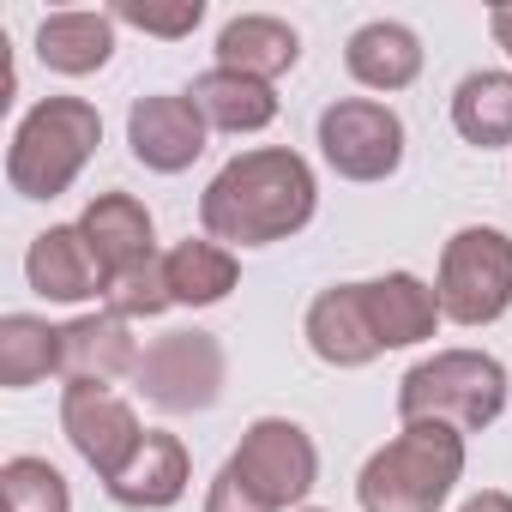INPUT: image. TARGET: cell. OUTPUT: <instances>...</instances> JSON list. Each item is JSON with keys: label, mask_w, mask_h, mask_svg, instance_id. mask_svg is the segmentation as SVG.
Here are the masks:
<instances>
[{"label": "cell", "mask_w": 512, "mask_h": 512, "mask_svg": "<svg viewBox=\"0 0 512 512\" xmlns=\"http://www.w3.org/2000/svg\"><path fill=\"white\" fill-rule=\"evenodd\" d=\"M314 205H320V181L302 151L253 145L211 175V187L199 193V223L223 247H272L302 235L314 223Z\"/></svg>", "instance_id": "1"}, {"label": "cell", "mask_w": 512, "mask_h": 512, "mask_svg": "<svg viewBox=\"0 0 512 512\" xmlns=\"http://www.w3.org/2000/svg\"><path fill=\"white\" fill-rule=\"evenodd\" d=\"M464 476V434L446 422H404L356 476L362 512H440Z\"/></svg>", "instance_id": "2"}, {"label": "cell", "mask_w": 512, "mask_h": 512, "mask_svg": "<svg viewBox=\"0 0 512 512\" xmlns=\"http://www.w3.org/2000/svg\"><path fill=\"white\" fill-rule=\"evenodd\" d=\"M97 145H103L97 103H85V97H43L19 121V133L7 145V181H13L19 199H61L85 175Z\"/></svg>", "instance_id": "3"}, {"label": "cell", "mask_w": 512, "mask_h": 512, "mask_svg": "<svg viewBox=\"0 0 512 512\" xmlns=\"http://www.w3.org/2000/svg\"><path fill=\"white\" fill-rule=\"evenodd\" d=\"M506 410V368L488 350H434L398 380L404 422H446L458 434H482Z\"/></svg>", "instance_id": "4"}, {"label": "cell", "mask_w": 512, "mask_h": 512, "mask_svg": "<svg viewBox=\"0 0 512 512\" xmlns=\"http://www.w3.org/2000/svg\"><path fill=\"white\" fill-rule=\"evenodd\" d=\"M440 314L452 326H494L512 308V235L470 223L440 247V278H434Z\"/></svg>", "instance_id": "5"}, {"label": "cell", "mask_w": 512, "mask_h": 512, "mask_svg": "<svg viewBox=\"0 0 512 512\" xmlns=\"http://www.w3.org/2000/svg\"><path fill=\"white\" fill-rule=\"evenodd\" d=\"M229 470L260 494L272 512H284V506H302L308 494H314V482H320V452H314V440H308V428L302 422H290V416H260L247 434H241V446L229 452Z\"/></svg>", "instance_id": "6"}, {"label": "cell", "mask_w": 512, "mask_h": 512, "mask_svg": "<svg viewBox=\"0 0 512 512\" xmlns=\"http://www.w3.org/2000/svg\"><path fill=\"white\" fill-rule=\"evenodd\" d=\"M223 344L211 332H163L145 356H139V392L163 410V416H193V410H211L223 398Z\"/></svg>", "instance_id": "7"}, {"label": "cell", "mask_w": 512, "mask_h": 512, "mask_svg": "<svg viewBox=\"0 0 512 512\" xmlns=\"http://www.w3.org/2000/svg\"><path fill=\"white\" fill-rule=\"evenodd\" d=\"M320 157L344 181H386L404 163V121L392 103L338 97L320 109Z\"/></svg>", "instance_id": "8"}, {"label": "cell", "mask_w": 512, "mask_h": 512, "mask_svg": "<svg viewBox=\"0 0 512 512\" xmlns=\"http://www.w3.org/2000/svg\"><path fill=\"white\" fill-rule=\"evenodd\" d=\"M61 428H67L73 452H79L103 482H109V476L139 452V440H145L133 404L115 398L109 386H67V392H61Z\"/></svg>", "instance_id": "9"}, {"label": "cell", "mask_w": 512, "mask_h": 512, "mask_svg": "<svg viewBox=\"0 0 512 512\" xmlns=\"http://www.w3.org/2000/svg\"><path fill=\"white\" fill-rule=\"evenodd\" d=\"M205 139H211V127H205V115L193 109L187 91H157V97H139L127 109V145H133V157L151 175L193 169L199 151H205Z\"/></svg>", "instance_id": "10"}, {"label": "cell", "mask_w": 512, "mask_h": 512, "mask_svg": "<svg viewBox=\"0 0 512 512\" xmlns=\"http://www.w3.org/2000/svg\"><path fill=\"white\" fill-rule=\"evenodd\" d=\"M25 278L43 302H91L109 290V272L97 266L91 241L79 235V223H49L31 253H25Z\"/></svg>", "instance_id": "11"}, {"label": "cell", "mask_w": 512, "mask_h": 512, "mask_svg": "<svg viewBox=\"0 0 512 512\" xmlns=\"http://www.w3.org/2000/svg\"><path fill=\"white\" fill-rule=\"evenodd\" d=\"M308 350L326 362V368H368L380 356V338H374V320H368V296L362 284H332L308 302Z\"/></svg>", "instance_id": "12"}, {"label": "cell", "mask_w": 512, "mask_h": 512, "mask_svg": "<svg viewBox=\"0 0 512 512\" xmlns=\"http://www.w3.org/2000/svg\"><path fill=\"white\" fill-rule=\"evenodd\" d=\"M139 338L127 332V320L103 314H79L61 326V380L67 386H109L121 374H139Z\"/></svg>", "instance_id": "13"}, {"label": "cell", "mask_w": 512, "mask_h": 512, "mask_svg": "<svg viewBox=\"0 0 512 512\" xmlns=\"http://www.w3.org/2000/svg\"><path fill=\"white\" fill-rule=\"evenodd\" d=\"M187 476H193V458L181 446V434H163V428H145L139 452L109 476V500L133 506V512H163L187 494Z\"/></svg>", "instance_id": "14"}, {"label": "cell", "mask_w": 512, "mask_h": 512, "mask_svg": "<svg viewBox=\"0 0 512 512\" xmlns=\"http://www.w3.org/2000/svg\"><path fill=\"white\" fill-rule=\"evenodd\" d=\"M79 235L91 241L97 266H103L109 278H121V272H133V266H145V260H157V223H151V211H145L133 193H97V199L85 205V217H79Z\"/></svg>", "instance_id": "15"}, {"label": "cell", "mask_w": 512, "mask_h": 512, "mask_svg": "<svg viewBox=\"0 0 512 512\" xmlns=\"http://www.w3.org/2000/svg\"><path fill=\"white\" fill-rule=\"evenodd\" d=\"M362 296H368V320H374L380 350H410V344L434 338V326L446 320L440 314V296L416 272H386V278L362 284Z\"/></svg>", "instance_id": "16"}, {"label": "cell", "mask_w": 512, "mask_h": 512, "mask_svg": "<svg viewBox=\"0 0 512 512\" xmlns=\"http://www.w3.org/2000/svg\"><path fill=\"white\" fill-rule=\"evenodd\" d=\"M302 61V37L290 19H272V13H241L217 31V67L229 73H247V79H284L290 67Z\"/></svg>", "instance_id": "17"}, {"label": "cell", "mask_w": 512, "mask_h": 512, "mask_svg": "<svg viewBox=\"0 0 512 512\" xmlns=\"http://www.w3.org/2000/svg\"><path fill=\"white\" fill-rule=\"evenodd\" d=\"M109 55H115V13L73 7V13H49L37 25V61L61 79L97 73V67H109Z\"/></svg>", "instance_id": "18"}, {"label": "cell", "mask_w": 512, "mask_h": 512, "mask_svg": "<svg viewBox=\"0 0 512 512\" xmlns=\"http://www.w3.org/2000/svg\"><path fill=\"white\" fill-rule=\"evenodd\" d=\"M344 67L368 91H404L422 73V37L398 19H374L344 43Z\"/></svg>", "instance_id": "19"}, {"label": "cell", "mask_w": 512, "mask_h": 512, "mask_svg": "<svg viewBox=\"0 0 512 512\" xmlns=\"http://www.w3.org/2000/svg\"><path fill=\"white\" fill-rule=\"evenodd\" d=\"M187 97L205 115V127H217V133H260V127L278 121V91L266 79H247V73H229V67L199 73Z\"/></svg>", "instance_id": "20"}, {"label": "cell", "mask_w": 512, "mask_h": 512, "mask_svg": "<svg viewBox=\"0 0 512 512\" xmlns=\"http://www.w3.org/2000/svg\"><path fill=\"white\" fill-rule=\"evenodd\" d=\"M163 272H169V290H175V308H217L229 290H235V278H241V266H235V253L223 247V241H211V235H187V241H175L169 253H163Z\"/></svg>", "instance_id": "21"}, {"label": "cell", "mask_w": 512, "mask_h": 512, "mask_svg": "<svg viewBox=\"0 0 512 512\" xmlns=\"http://www.w3.org/2000/svg\"><path fill=\"white\" fill-rule=\"evenodd\" d=\"M452 127L476 151L512 145V73H464L452 91Z\"/></svg>", "instance_id": "22"}, {"label": "cell", "mask_w": 512, "mask_h": 512, "mask_svg": "<svg viewBox=\"0 0 512 512\" xmlns=\"http://www.w3.org/2000/svg\"><path fill=\"white\" fill-rule=\"evenodd\" d=\"M43 374H61V326L37 314H7L0 320V386L25 392Z\"/></svg>", "instance_id": "23"}, {"label": "cell", "mask_w": 512, "mask_h": 512, "mask_svg": "<svg viewBox=\"0 0 512 512\" xmlns=\"http://www.w3.org/2000/svg\"><path fill=\"white\" fill-rule=\"evenodd\" d=\"M0 500H7V512H73L67 476L49 458H31V452L0 464Z\"/></svg>", "instance_id": "24"}, {"label": "cell", "mask_w": 512, "mask_h": 512, "mask_svg": "<svg viewBox=\"0 0 512 512\" xmlns=\"http://www.w3.org/2000/svg\"><path fill=\"white\" fill-rule=\"evenodd\" d=\"M103 302H109V314H115V320H157V314H169V308H175V290H169L163 260H145V266H133V272H121V278H109Z\"/></svg>", "instance_id": "25"}, {"label": "cell", "mask_w": 512, "mask_h": 512, "mask_svg": "<svg viewBox=\"0 0 512 512\" xmlns=\"http://www.w3.org/2000/svg\"><path fill=\"white\" fill-rule=\"evenodd\" d=\"M205 19V0H175V7H151V0H121L115 7V25H133L145 37H193Z\"/></svg>", "instance_id": "26"}, {"label": "cell", "mask_w": 512, "mask_h": 512, "mask_svg": "<svg viewBox=\"0 0 512 512\" xmlns=\"http://www.w3.org/2000/svg\"><path fill=\"white\" fill-rule=\"evenodd\" d=\"M205 512H272V506H266L260 494H253V488L223 464V470H217V482H211V494H205Z\"/></svg>", "instance_id": "27"}, {"label": "cell", "mask_w": 512, "mask_h": 512, "mask_svg": "<svg viewBox=\"0 0 512 512\" xmlns=\"http://www.w3.org/2000/svg\"><path fill=\"white\" fill-rule=\"evenodd\" d=\"M458 512H512V494H500V488H482V494H470Z\"/></svg>", "instance_id": "28"}, {"label": "cell", "mask_w": 512, "mask_h": 512, "mask_svg": "<svg viewBox=\"0 0 512 512\" xmlns=\"http://www.w3.org/2000/svg\"><path fill=\"white\" fill-rule=\"evenodd\" d=\"M488 31H494V43H500L506 61H512V7H494V13H488Z\"/></svg>", "instance_id": "29"}, {"label": "cell", "mask_w": 512, "mask_h": 512, "mask_svg": "<svg viewBox=\"0 0 512 512\" xmlns=\"http://www.w3.org/2000/svg\"><path fill=\"white\" fill-rule=\"evenodd\" d=\"M302 512H326V506H302Z\"/></svg>", "instance_id": "30"}]
</instances>
